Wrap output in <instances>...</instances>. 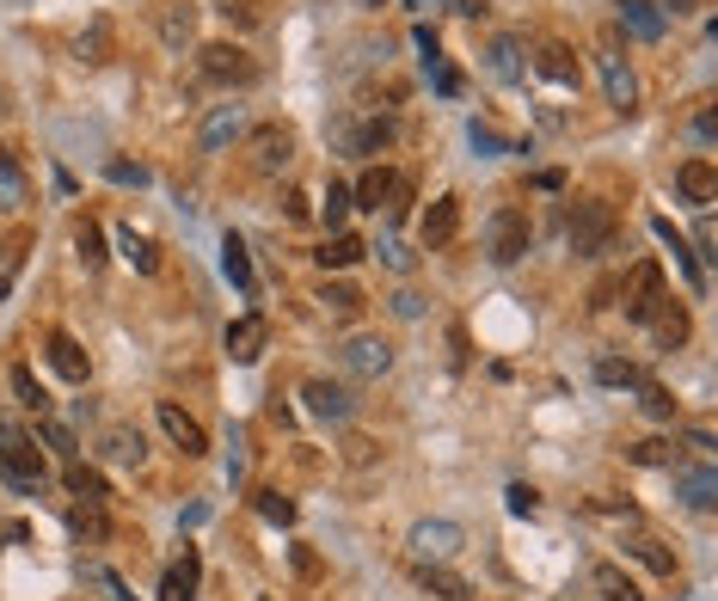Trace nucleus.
<instances>
[{"label": "nucleus", "mask_w": 718, "mask_h": 601, "mask_svg": "<svg viewBox=\"0 0 718 601\" xmlns=\"http://www.w3.org/2000/svg\"><path fill=\"white\" fill-rule=\"evenodd\" d=\"M7 381H13V400H19V405H25V412H38V417H43V412H50V393H43V387H38V374H31V369H25V362H13V374H7Z\"/></svg>", "instance_id": "35"}, {"label": "nucleus", "mask_w": 718, "mask_h": 601, "mask_svg": "<svg viewBox=\"0 0 718 601\" xmlns=\"http://www.w3.org/2000/svg\"><path fill=\"white\" fill-rule=\"evenodd\" d=\"M74 258H80V265H86V270H105V228H99V221H80V228H74Z\"/></svg>", "instance_id": "32"}, {"label": "nucleus", "mask_w": 718, "mask_h": 601, "mask_svg": "<svg viewBox=\"0 0 718 601\" xmlns=\"http://www.w3.org/2000/svg\"><path fill=\"white\" fill-rule=\"evenodd\" d=\"M117 246H123V258H130V270H142V277H154V270H160V246L147 240V234L123 228V234H117Z\"/></svg>", "instance_id": "31"}, {"label": "nucleus", "mask_w": 718, "mask_h": 601, "mask_svg": "<svg viewBox=\"0 0 718 601\" xmlns=\"http://www.w3.org/2000/svg\"><path fill=\"white\" fill-rule=\"evenodd\" d=\"M332 147L338 154H381V147H393V123L387 117H338L332 123Z\"/></svg>", "instance_id": "5"}, {"label": "nucleus", "mask_w": 718, "mask_h": 601, "mask_svg": "<svg viewBox=\"0 0 718 601\" xmlns=\"http://www.w3.org/2000/svg\"><path fill=\"white\" fill-rule=\"evenodd\" d=\"M638 412L657 417V424H676V400H669V387H657V381H638Z\"/></svg>", "instance_id": "36"}, {"label": "nucleus", "mask_w": 718, "mask_h": 601, "mask_svg": "<svg viewBox=\"0 0 718 601\" xmlns=\"http://www.w3.org/2000/svg\"><path fill=\"white\" fill-rule=\"evenodd\" d=\"M253 504H258V516H265V521H283V528L295 521V504L283 491H253Z\"/></svg>", "instance_id": "42"}, {"label": "nucleus", "mask_w": 718, "mask_h": 601, "mask_svg": "<svg viewBox=\"0 0 718 601\" xmlns=\"http://www.w3.org/2000/svg\"><path fill=\"white\" fill-rule=\"evenodd\" d=\"M314 301H319V313H326V320H357V313H362V289H350V282H332V277L319 282Z\"/></svg>", "instance_id": "23"}, {"label": "nucleus", "mask_w": 718, "mask_h": 601, "mask_svg": "<svg viewBox=\"0 0 718 601\" xmlns=\"http://www.w3.org/2000/svg\"><path fill=\"white\" fill-rule=\"evenodd\" d=\"M418 577H424V589H437V595H449V601H466V583L454 571H442V564H418Z\"/></svg>", "instance_id": "39"}, {"label": "nucleus", "mask_w": 718, "mask_h": 601, "mask_svg": "<svg viewBox=\"0 0 718 601\" xmlns=\"http://www.w3.org/2000/svg\"><path fill=\"white\" fill-rule=\"evenodd\" d=\"M437 93L442 99H461V74H454V68H437Z\"/></svg>", "instance_id": "52"}, {"label": "nucleus", "mask_w": 718, "mask_h": 601, "mask_svg": "<svg viewBox=\"0 0 718 601\" xmlns=\"http://www.w3.org/2000/svg\"><path fill=\"white\" fill-rule=\"evenodd\" d=\"M105 455L117 460V467H142V429L111 424V429H105Z\"/></svg>", "instance_id": "29"}, {"label": "nucleus", "mask_w": 718, "mask_h": 601, "mask_svg": "<svg viewBox=\"0 0 718 601\" xmlns=\"http://www.w3.org/2000/svg\"><path fill=\"white\" fill-rule=\"evenodd\" d=\"M265 601H270V595H265Z\"/></svg>", "instance_id": "56"}, {"label": "nucleus", "mask_w": 718, "mask_h": 601, "mask_svg": "<svg viewBox=\"0 0 718 601\" xmlns=\"http://www.w3.org/2000/svg\"><path fill=\"white\" fill-rule=\"evenodd\" d=\"M406 203H412V178L399 173V185H393V197H387V215H406Z\"/></svg>", "instance_id": "49"}, {"label": "nucleus", "mask_w": 718, "mask_h": 601, "mask_svg": "<svg viewBox=\"0 0 718 601\" xmlns=\"http://www.w3.org/2000/svg\"><path fill=\"white\" fill-rule=\"evenodd\" d=\"M626 460H638V467H669V442H633Z\"/></svg>", "instance_id": "43"}, {"label": "nucleus", "mask_w": 718, "mask_h": 601, "mask_svg": "<svg viewBox=\"0 0 718 601\" xmlns=\"http://www.w3.org/2000/svg\"><path fill=\"white\" fill-rule=\"evenodd\" d=\"M381 258H387V265H393V270H412V252H406V246H399L393 234H387V240H381Z\"/></svg>", "instance_id": "47"}, {"label": "nucleus", "mask_w": 718, "mask_h": 601, "mask_svg": "<svg viewBox=\"0 0 718 601\" xmlns=\"http://www.w3.org/2000/svg\"><path fill=\"white\" fill-rule=\"evenodd\" d=\"M534 228H529V215L522 209H498L492 215V228H485V252H492V265H516L522 252H529Z\"/></svg>", "instance_id": "6"}, {"label": "nucleus", "mask_w": 718, "mask_h": 601, "mask_svg": "<svg viewBox=\"0 0 718 601\" xmlns=\"http://www.w3.org/2000/svg\"><path fill=\"white\" fill-rule=\"evenodd\" d=\"M222 270H227V282H239V289H246V294L258 289V277H253V258H246V246H239V234H227V240H222Z\"/></svg>", "instance_id": "33"}, {"label": "nucleus", "mask_w": 718, "mask_h": 601, "mask_svg": "<svg viewBox=\"0 0 718 601\" xmlns=\"http://www.w3.org/2000/svg\"><path fill=\"white\" fill-rule=\"evenodd\" d=\"M19 203H25V173L0 154V209H19Z\"/></svg>", "instance_id": "40"}, {"label": "nucleus", "mask_w": 718, "mask_h": 601, "mask_svg": "<svg viewBox=\"0 0 718 601\" xmlns=\"http://www.w3.org/2000/svg\"><path fill=\"white\" fill-rule=\"evenodd\" d=\"M345 460H357V467H362V460H375V442L369 436H350L345 442Z\"/></svg>", "instance_id": "51"}, {"label": "nucleus", "mask_w": 718, "mask_h": 601, "mask_svg": "<svg viewBox=\"0 0 718 601\" xmlns=\"http://www.w3.org/2000/svg\"><path fill=\"white\" fill-rule=\"evenodd\" d=\"M589 583L602 589V601H645V595H638V583L620 571V564H596V571H589Z\"/></svg>", "instance_id": "30"}, {"label": "nucleus", "mask_w": 718, "mask_h": 601, "mask_svg": "<svg viewBox=\"0 0 718 601\" xmlns=\"http://www.w3.org/2000/svg\"><path fill=\"white\" fill-rule=\"evenodd\" d=\"M105 173H111V185H135V190L147 185V166H130V160H111Z\"/></svg>", "instance_id": "44"}, {"label": "nucleus", "mask_w": 718, "mask_h": 601, "mask_svg": "<svg viewBox=\"0 0 718 601\" xmlns=\"http://www.w3.org/2000/svg\"><path fill=\"white\" fill-rule=\"evenodd\" d=\"M694 142L712 147V111H700V117H694Z\"/></svg>", "instance_id": "53"}, {"label": "nucleus", "mask_w": 718, "mask_h": 601, "mask_svg": "<svg viewBox=\"0 0 718 601\" xmlns=\"http://www.w3.org/2000/svg\"><path fill=\"white\" fill-rule=\"evenodd\" d=\"M596 381H602V387H638L645 374H638L633 362H620V356H602L596 362Z\"/></svg>", "instance_id": "38"}, {"label": "nucleus", "mask_w": 718, "mask_h": 601, "mask_svg": "<svg viewBox=\"0 0 718 601\" xmlns=\"http://www.w3.org/2000/svg\"><path fill=\"white\" fill-rule=\"evenodd\" d=\"M510 509H516V516H534V509H541V497H534V485H510Z\"/></svg>", "instance_id": "45"}, {"label": "nucleus", "mask_w": 718, "mask_h": 601, "mask_svg": "<svg viewBox=\"0 0 718 601\" xmlns=\"http://www.w3.org/2000/svg\"><path fill=\"white\" fill-rule=\"evenodd\" d=\"M442 7H454L461 19H485V13H492V0H442Z\"/></svg>", "instance_id": "50"}, {"label": "nucleus", "mask_w": 718, "mask_h": 601, "mask_svg": "<svg viewBox=\"0 0 718 601\" xmlns=\"http://www.w3.org/2000/svg\"><path fill=\"white\" fill-rule=\"evenodd\" d=\"M295 577H307V583L319 577V552L314 547H295Z\"/></svg>", "instance_id": "48"}, {"label": "nucleus", "mask_w": 718, "mask_h": 601, "mask_svg": "<svg viewBox=\"0 0 718 601\" xmlns=\"http://www.w3.org/2000/svg\"><path fill=\"white\" fill-rule=\"evenodd\" d=\"M676 497H681L688 509H700V516H706V509H712V497H718L712 467H681V473H676Z\"/></svg>", "instance_id": "24"}, {"label": "nucleus", "mask_w": 718, "mask_h": 601, "mask_svg": "<svg viewBox=\"0 0 718 601\" xmlns=\"http://www.w3.org/2000/svg\"><path fill=\"white\" fill-rule=\"evenodd\" d=\"M664 301V265L657 258H638L633 270H626V282H620V308H626V320H652V308Z\"/></svg>", "instance_id": "3"}, {"label": "nucleus", "mask_w": 718, "mask_h": 601, "mask_svg": "<svg viewBox=\"0 0 718 601\" xmlns=\"http://www.w3.org/2000/svg\"><path fill=\"white\" fill-rule=\"evenodd\" d=\"M197 577H203V559H197V547H185L173 571L160 577V601H191L197 595Z\"/></svg>", "instance_id": "21"}, {"label": "nucleus", "mask_w": 718, "mask_h": 601, "mask_svg": "<svg viewBox=\"0 0 718 601\" xmlns=\"http://www.w3.org/2000/svg\"><path fill=\"white\" fill-rule=\"evenodd\" d=\"M454 234H461V197H437L424 209V228H418V240L424 246H449Z\"/></svg>", "instance_id": "17"}, {"label": "nucleus", "mask_w": 718, "mask_h": 601, "mask_svg": "<svg viewBox=\"0 0 718 601\" xmlns=\"http://www.w3.org/2000/svg\"><path fill=\"white\" fill-rule=\"evenodd\" d=\"M0 479L13 485L19 497H31L50 479V467H43V455H38V436H25L7 412H0Z\"/></svg>", "instance_id": "1"}, {"label": "nucleus", "mask_w": 718, "mask_h": 601, "mask_svg": "<svg viewBox=\"0 0 718 601\" xmlns=\"http://www.w3.org/2000/svg\"><path fill=\"white\" fill-rule=\"evenodd\" d=\"M38 436H43V448H50V455H62V460H74V455H80V442H74V429H68V424H55L50 412L38 417Z\"/></svg>", "instance_id": "37"}, {"label": "nucleus", "mask_w": 718, "mask_h": 601, "mask_svg": "<svg viewBox=\"0 0 718 601\" xmlns=\"http://www.w3.org/2000/svg\"><path fill=\"white\" fill-rule=\"evenodd\" d=\"M345 369L357 374V381H381V374L393 369V350H387L381 338H350V344H345Z\"/></svg>", "instance_id": "11"}, {"label": "nucleus", "mask_w": 718, "mask_h": 601, "mask_svg": "<svg viewBox=\"0 0 718 601\" xmlns=\"http://www.w3.org/2000/svg\"><path fill=\"white\" fill-rule=\"evenodd\" d=\"M68 528H74L80 540H93V547H105V540H111L105 504H74V509H68Z\"/></svg>", "instance_id": "27"}, {"label": "nucleus", "mask_w": 718, "mask_h": 601, "mask_svg": "<svg viewBox=\"0 0 718 601\" xmlns=\"http://www.w3.org/2000/svg\"><path fill=\"white\" fill-rule=\"evenodd\" d=\"M485 68H492L504 86L522 81V43L516 38H492V50H485Z\"/></svg>", "instance_id": "28"}, {"label": "nucleus", "mask_w": 718, "mask_h": 601, "mask_svg": "<svg viewBox=\"0 0 718 601\" xmlns=\"http://www.w3.org/2000/svg\"><path fill=\"white\" fill-rule=\"evenodd\" d=\"M393 185H399V173H387V166H369V173L357 178V190H350V203H357V209H387Z\"/></svg>", "instance_id": "25"}, {"label": "nucleus", "mask_w": 718, "mask_h": 601, "mask_svg": "<svg viewBox=\"0 0 718 601\" xmlns=\"http://www.w3.org/2000/svg\"><path fill=\"white\" fill-rule=\"evenodd\" d=\"M393 313H399V320H418V313H424V294H418V289H399V294H393Z\"/></svg>", "instance_id": "46"}, {"label": "nucleus", "mask_w": 718, "mask_h": 601, "mask_svg": "<svg viewBox=\"0 0 718 601\" xmlns=\"http://www.w3.org/2000/svg\"><path fill=\"white\" fill-rule=\"evenodd\" d=\"M406 547H412L418 564H449L454 552L466 547V528H461V521H442V516L437 521H418L412 535H406Z\"/></svg>", "instance_id": "4"}, {"label": "nucleus", "mask_w": 718, "mask_h": 601, "mask_svg": "<svg viewBox=\"0 0 718 601\" xmlns=\"http://www.w3.org/2000/svg\"><path fill=\"white\" fill-rule=\"evenodd\" d=\"M596 62H602V81H608V105L620 111V117H633V111H638V81H633V68L614 55V43H602Z\"/></svg>", "instance_id": "10"}, {"label": "nucleus", "mask_w": 718, "mask_h": 601, "mask_svg": "<svg viewBox=\"0 0 718 601\" xmlns=\"http://www.w3.org/2000/svg\"><path fill=\"white\" fill-rule=\"evenodd\" d=\"M676 190H681V203H694V209H712L718 203V173H712V160H688L676 173Z\"/></svg>", "instance_id": "16"}, {"label": "nucleus", "mask_w": 718, "mask_h": 601, "mask_svg": "<svg viewBox=\"0 0 718 601\" xmlns=\"http://www.w3.org/2000/svg\"><path fill=\"white\" fill-rule=\"evenodd\" d=\"M534 68H541L553 86H577V81H584V68H577L572 43H541V50H534Z\"/></svg>", "instance_id": "18"}, {"label": "nucleus", "mask_w": 718, "mask_h": 601, "mask_svg": "<svg viewBox=\"0 0 718 601\" xmlns=\"http://www.w3.org/2000/svg\"><path fill=\"white\" fill-rule=\"evenodd\" d=\"M626 559H638L657 577H676V552H669L664 540H652V535H626Z\"/></svg>", "instance_id": "26"}, {"label": "nucleus", "mask_w": 718, "mask_h": 601, "mask_svg": "<svg viewBox=\"0 0 718 601\" xmlns=\"http://www.w3.org/2000/svg\"><path fill=\"white\" fill-rule=\"evenodd\" d=\"M239 135H246V111H239V105H215L209 117H203L197 142H203V154H222V147L239 142Z\"/></svg>", "instance_id": "15"}, {"label": "nucleus", "mask_w": 718, "mask_h": 601, "mask_svg": "<svg viewBox=\"0 0 718 601\" xmlns=\"http://www.w3.org/2000/svg\"><path fill=\"white\" fill-rule=\"evenodd\" d=\"M657 13H664V19L676 13V19H681V13H694V0H657Z\"/></svg>", "instance_id": "54"}, {"label": "nucleus", "mask_w": 718, "mask_h": 601, "mask_svg": "<svg viewBox=\"0 0 718 601\" xmlns=\"http://www.w3.org/2000/svg\"><path fill=\"white\" fill-rule=\"evenodd\" d=\"M362 252H369V246H362L357 240V234H332V240H326V246H319V265H326V270H350V265H357V258Z\"/></svg>", "instance_id": "34"}, {"label": "nucleus", "mask_w": 718, "mask_h": 601, "mask_svg": "<svg viewBox=\"0 0 718 601\" xmlns=\"http://www.w3.org/2000/svg\"><path fill=\"white\" fill-rule=\"evenodd\" d=\"M645 325H652L657 350H681V344H688V332H694V325H688V308H681V301H669V294L652 308V320H645Z\"/></svg>", "instance_id": "12"}, {"label": "nucleus", "mask_w": 718, "mask_h": 601, "mask_svg": "<svg viewBox=\"0 0 718 601\" xmlns=\"http://www.w3.org/2000/svg\"><path fill=\"white\" fill-rule=\"evenodd\" d=\"M295 160V129L289 123H258L253 129V166L258 173H283Z\"/></svg>", "instance_id": "9"}, {"label": "nucleus", "mask_w": 718, "mask_h": 601, "mask_svg": "<svg viewBox=\"0 0 718 601\" xmlns=\"http://www.w3.org/2000/svg\"><path fill=\"white\" fill-rule=\"evenodd\" d=\"M197 74H203V81H215V86H246L258 68H253V55L234 50V43H203V50H197Z\"/></svg>", "instance_id": "7"}, {"label": "nucleus", "mask_w": 718, "mask_h": 601, "mask_svg": "<svg viewBox=\"0 0 718 601\" xmlns=\"http://www.w3.org/2000/svg\"><path fill=\"white\" fill-rule=\"evenodd\" d=\"M350 209H357V203H350V185H332V190H326V228H332V234H345Z\"/></svg>", "instance_id": "41"}, {"label": "nucleus", "mask_w": 718, "mask_h": 601, "mask_svg": "<svg viewBox=\"0 0 718 601\" xmlns=\"http://www.w3.org/2000/svg\"><path fill=\"white\" fill-rule=\"evenodd\" d=\"M614 7H620V25L633 31L638 43H657V38H664L669 19L657 13V0H614Z\"/></svg>", "instance_id": "20"}, {"label": "nucleus", "mask_w": 718, "mask_h": 601, "mask_svg": "<svg viewBox=\"0 0 718 601\" xmlns=\"http://www.w3.org/2000/svg\"><path fill=\"white\" fill-rule=\"evenodd\" d=\"M375 7H381V0H375Z\"/></svg>", "instance_id": "55"}, {"label": "nucleus", "mask_w": 718, "mask_h": 601, "mask_svg": "<svg viewBox=\"0 0 718 601\" xmlns=\"http://www.w3.org/2000/svg\"><path fill=\"white\" fill-rule=\"evenodd\" d=\"M160 38H166V50H191V43H197V7H191V0L160 7Z\"/></svg>", "instance_id": "19"}, {"label": "nucleus", "mask_w": 718, "mask_h": 601, "mask_svg": "<svg viewBox=\"0 0 718 601\" xmlns=\"http://www.w3.org/2000/svg\"><path fill=\"white\" fill-rule=\"evenodd\" d=\"M301 400H307V412H314V417H332V424H345V417L357 412L350 387H338V381H307Z\"/></svg>", "instance_id": "14"}, {"label": "nucleus", "mask_w": 718, "mask_h": 601, "mask_svg": "<svg viewBox=\"0 0 718 601\" xmlns=\"http://www.w3.org/2000/svg\"><path fill=\"white\" fill-rule=\"evenodd\" d=\"M614 228H620V215H614V203L602 197H584L572 209V221H565V240H572L577 258H602L614 246Z\"/></svg>", "instance_id": "2"}, {"label": "nucleus", "mask_w": 718, "mask_h": 601, "mask_svg": "<svg viewBox=\"0 0 718 601\" xmlns=\"http://www.w3.org/2000/svg\"><path fill=\"white\" fill-rule=\"evenodd\" d=\"M265 344H270V325L258 320V313H239V320L227 325V356H234V362H258V356H265Z\"/></svg>", "instance_id": "13"}, {"label": "nucleus", "mask_w": 718, "mask_h": 601, "mask_svg": "<svg viewBox=\"0 0 718 601\" xmlns=\"http://www.w3.org/2000/svg\"><path fill=\"white\" fill-rule=\"evenodd\" d=\"M50 362H55V374H62V381H74V387H86V374H93L86 350H80L68 332H50Z\"/></svg>", "instance_id": "22"}, {"label": "nucleus", "mask_w": 718, "mask_h": 601, "mask_svg": "<svg viewBox=\"0 0 718 601\" xmlns=\"http://www.w3.org/2000/svg\"><path fill=\"white\" fill-rule=\"evenodd\" d=\"M154 417H160V429L173 436V448H178V455H185V460H203V455H209V429H203L197 417L185 412V405L160 400V412H154Z\"/></svg>", "instance_id": "8"}]
</instances>
